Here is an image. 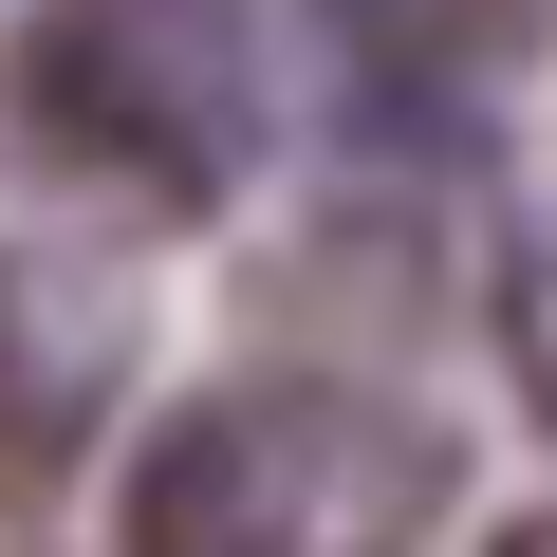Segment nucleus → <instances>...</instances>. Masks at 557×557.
<instances>
[{"label":"nucleus","mask_w":557,"mask_h":557,"mask_svg":"<svg viewBox=\"0 0 557 557\" xmlns=\"http://www.w3.org/2000/svg\"><path fill=\"white\" fill-rule=\"evenodd\" d=\"M0 112L57 186H94L131 223H223L278 131V57L242 0H20Z\"/></svg>","instance_id":"nucleus-1"},{"label":"nucleus","mask_w":557,"mask_h":557,"mask_svg":"<svg viewBox=\"0 0 557 557\" xmlns=\"http://www.w3.org/2000/svg\"><path fill=\"white\" fill-rule=\"evenodd\" d=\"M354 502V409L260 372V391H186L131 446V557H298Z\"/></svg>","instance_id":"nucleus-2"},{"label":"nucleus","mask_w":557,"mask_h":557,"mask_svg":"<svg viewBox=\"0 0 557 557\" xmlns=\"http://www.w3.org/2000/svg\"><path fill=\"white\" fill-rule=\"evenodd\" d=\"M131 278L94 242H0V502H57L94 465V428L131 409Z\"/></svg>","instance_id":"nucleus-3"},{"label":"nucleus","mask_w":557,"mask_h":557,"mask_svg":"<svg viewBox=\"0 0 557 557\" xmlns=\"http://www.w3.org/2000/svg\"><path fill=\"white\" fill-rule=\"evenodd\" d=\"M483 317H502V391H520V428L557 446V205H520V223H502Z\"/></svg>","instance_id":"nucleus-4"},{"label":"nucleus","mask_w":557,"mask_h":557,"mask_svg":"<svg viewBox=\"0 0 557 557\" xmlns=\"http://www.w3.org/2000/svg\"><path fill=\"white\" fill-rule=\"evenodd\" d=\"M483 557H557V502H539V520H502V539H483Z\"/></svg>","instance_id":"nucleus-5"}]
</instances>
